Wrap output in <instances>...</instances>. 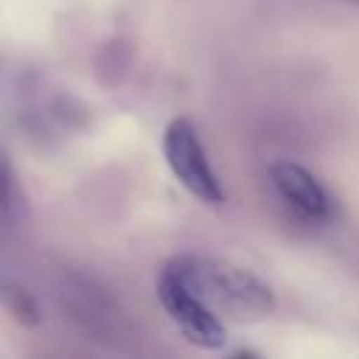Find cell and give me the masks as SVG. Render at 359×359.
<instances>
[{
    "mask_svg": "<svg viewBox=\"0 0 359 359\" xmlns=\"http://www.w3.org/2000/svg\"><path fill=\"white\" fill-rule=\"evenodd\" d=\"M163 154L174 177L182 182L185 191H191L196 199L208 205H222L224 191L216 177V171L208 163L205 146L196 135V126L188 118H174L163 132Z\"/></svg>",
    "mask_w": 359,
    "mask_h": 359,
    "instance_id": "obj_2",
    "label": "cell"
},
{
    "mask_svg": "<svg viewBox=\"0 0 359 359\" xmlns=\"http://www.w3.org/2000/svg\"><path fill=\"white\" fill-rule=\"evenodd\" d=\"M157 300L191 345H196L202 351H219L227 342L222 317L165 269L157 278Z\"/></svg>",
    "mask_w": 359,
    "mask_h": 359,
    "instance_id": "obj_3",
    "label": "cell"
},
{
    "mask_svg": "<svg viewBox=\"0 0 359 359\" xmlns=\"http://www.w3.org/2000/svg\"><path fill=\"white\" fill-rule=\"evenodd\" d=\"M269 180H272L278 196H280L300 219L325 222V219L331 216V210H334L331 196L325 194V188L317 182V177H314L306 165L292 163V160L272 163Z\"/></svg>",
    "mask_w": 359,
    "mask_h": 359,
    "instance_id": "obj_4",
    "label": "cell"
},
{
    "mask_svg": "<svg viewBox=\"0 0 359 359\" xmlns=\"http://www.w3.org/2000/svg\"><path fill=\"white\" fill-rule=\"evenodd\" d=\"M22 208V194L14 177V165L8 163V154L0 146V227L11 224Z\"/></svg>",
    "mask_w": 359,
    "mask_h": 359,
    "instance_id": "obj_5",
    "label": "cell"
},
{
    "mask_svg": "<svg viewBox=\"0 0 359 359\" xmlns=\"http://www.w3.org/2000/svg\"><path fill=\"white\" fill-rule=\"evenodd\" d=\"M180 283H185L196 297H202L219 317H233L241 323L261 320L272 311V289L244 266L227 264L208 255H177L165 266Z\"/></svg>",
    "mask_w": 359,
    "mask_h": 359,
    "instance_id": "obj_1",
    "label": "cell"
}]
</instances>
